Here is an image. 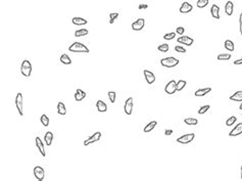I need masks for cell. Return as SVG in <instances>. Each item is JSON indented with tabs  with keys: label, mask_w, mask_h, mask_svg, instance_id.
<instances>
[{
	"label": "cell",
	"mask_w": 242,
	"mask_h": 181,
	"mask_svg": "<svg viewBox=\"0 0 242 181\" xmlns=\"http://www.w3.org/2000/svg\"><path fill=\"white\" fill-rule=\"evenodd\" d=\"M69 50L72 51V52H85V53L89 52L88 47L85 46L84 44H82V43H80V42L73 43V44L69 47Z\"/></svg>",
	"instance_id": "1"
},
{
	"label": "cell",
	"mask_w": 242,
	"mask_h": 181,
	"mask_svg": "<svg viewBox=\"0 0 242 181\" xmlns=\"http://www.w3.org/2000/svg\"><path fill=\"white\" fill-rule=\"evenodd\" d=\"M160 64L165 68H174L177 64H179V59L176 57H165V59H160Z\"/></svg>",
	"instance_id": "2"
},
{
	"label": "cell",
	"mask_w": 242,
	"mask_h": 181,
	"mask_svg": "<svg viewBox=\"0 0 242 181\" xmlns=\"http://www.w3.org/2000/svg\"><path fill=\"white\" fill-rule=\"evenodd\" d=\"M20 72L25 77H30L32 73V64L28 59H25L20 66Z\"/></svg>",
	"instance_id": "3"
},
{
	"label": "cell",
	"mask_w": 242,
	"mask_h": 181,
	"mask_svg": "<svg viewBox=\"0 0 242 181\" xmlns=\"http://www.w3.org/2000/svg\"><path fill=\"white\" fill-rule=\"evenodd\" d=\"M195 137V134L194 133H189V134H185L183 136L179 137L177 139V142L181 143V144H187V143H190Z\"/></svg>",
	"instance_id": "4"
},
{
	"label": "cell",
	"mask_w": 242,
	"mask_h": 181,
	"mask_svg": "<svg viewBox=\"0 0 242 181\" xmlns=\"http://www.w3.org/2000/svg\"><path fill=\"white\" fill-rule=\"evenodd\" d=\"M165 91L167 94H174L177 91V82L175 80H171L165 86Z\"/></svg>",
	"instance_id": "5"
},
{
	"label": "cell",
	"mask_w": 242,
	"mask_h": 181,
	"mask_svg": "<svg viewBox=\"0 0 242 181\" xmlns=\"http://www.w3.org/2000/svg\"><path fill=\"white\" fill-rule=\"evenodd\" d=\"M15 105L20 115L24 116V112H23V94L20 92H18L15 96Z\"/></svg>",
	"instance_id": "6"
},
{
	"label": "cell",
	"mask_w": 242,
	"mask_h": 181,
	"mask_svg": "<svg viewBox=\"0 0 242 181\" xmlns=\"http://www.w3.org/2000/svg\"><path fill=\"white\" fill-rule=\"evenodd\" d=\"M34 175L36 177V179H38L39 181H42L45 177V172L44 169L40 166H36L34 168Z\"/></svg>",
	"instance_id": "7"
},
{
	"label": "cell",
	"mask_w": 242,
	"mask_h": 181,
	"mask_svg": "<svg viewBox=\"0 0 242 181\" xmlns=\"http://www.w3.org/2000/svg\"><path fill=\"white\" fill-rule=\"evenodd\" d=\"M144 26H145V21H144V18H140L132 24V29L134 31H141L144 28Z\"/></svg>",
	"instance_id": "8"
},
{
	"label": "cell",
	"mask_w": 242,
	"mask_h": 181,
	"mask_svg": "<svg viewBox=\"0 0 242 181\" xmlns=\"http://www.w3.org/2000/svg\"><path fill=\"white\" fill-rule=\"evenodd\" d=\"M100 137H101V133L100 132H95L94 134L92 135V136H90L88 139H87V140L84 141V145H85V146H87V145L92 144V143L98 141L99 139H100Z\"/></svg>",
	"instance_id": "9"
},
{
	"label": "cell",
	"mask_w": 242,
	"mask_h": 181,
	"mask_svg": "<svg viewBox=\"0 0 242 181\" xmlns=\"http://www.w3.org/2000/svg\"><path fill=\"white\" fill-rule=\"evenodd\" d=\"M124 109H125V113L127 114L128 116L131 115L132 111H133V97H129V98L126 100Z\"/></svg>",
	"instance_id": "10"
},
{
	"label": "cell",
	"mask_w": 242,
	"mask_h": 181,
	"mask_svg": "<svg viewBox=\"0 0 242 181\" xmlns=\"http://www.w3.org/2000/svg\"><path fill=\"white\" fill-rule=\"evenodd\" d=\"M177 41L179 43H181V44L186 45V46H191L194 42V40L192 38H190V37H188V36H183V35H182L181 37H179V38L177 39Z\"/></svg>",
	"instance_id": "11"
},
{
	"label": "cell",
	"mask_w": 242,
	"mask_h": 181,
	"mask_svg": "<svg viewBox=\"0 0 242 181\" xmlns=\"http://www.w3.org/2000/svg\"><path fill=\"white\" fill-rule=\"evenodd\" d=\"M143 74H144V78H145L146 82H147L148 84L154 83V81H155V76H154L153 73L150 72V71H148V70H144Z\"/></svg>",
	"instance_id": "12"
},
{
	"label": "cell",
	"mask_w": 242,
	"mask_h": 181,
	"mask_svg": "<svg viewBox=\"0 0 242 181\" xmlns=\"http://www.w3.org/2000/svg\"><path fill=\"white\" fill-rule=\"evenodd\" d=\"M192 9H193V6H192L189 2L185 1V2L182 3V5H181V7H180L179 10H180L181 13H188V12H190Z\"/></svg>",
	"instance_id": "13"
},
{
	"label": "cell",
	"mask_w": 242,
	"mask_h": 181,
	"mask_svg": "<svg viewBox=\"0 0 242 181\" xmlns=\"http://www.w3.org/2000/svg\"><path fill=\"white\" fill-rule=\"evenodd\" d=\"M242 134V123H239V124H237L236 126L234 127V128L231 130V132L229 133V135H230L231 137L233 136H238V135Z\"/></svg>",
	"instance_id": "14"
},
{
	"label": "cell",
	"mask_w": 242,
	"mask_h": 181,
	"mask_svg": "<svg viewBox=\"0 0 242 181\" xmlns=\"http://www.w3.org/2000/svg\"><path fill=\"white\" fill-rule=\"evenodd\" d=\"M210 91H212V88H210V87L200 88V89H198V90H196L194 94H195V96H197V97H202V96H204V95L208 94V93H210Z\"/></svg>",
	"instance_id": "15"
},
{
	"label": "cell",
	"mask_w": 242,
	"mask_h": 181,
	"mask_svg": "<svg viewBox=\"0 0 242 181\" xmlns=\"http://www.w3.org/2000/svg\"><path fill=\"white\" fill-rule=\"evenodd\" d=\"M210 13H212V18L219 20L220 18V7L217 4H212V8H210Z\"/></svg>",
	"instance_id": "16"
},
{
	"label": "cell",
	"mask_w": 242,
	"mask_h": 181,
	"mask_svg": "<svg viewBox=\"0 0 242 181\" xmlns=\"http://www.w3.org/2000/svg\"><path fill=\"white\" fill-rule=\"evenodd\" d=\"M36 145H37V147H38V149H39V151H40V153L41 155L44 157L45 155H46V153H45V148H44V144H43V142H42V140L40 139V137H36Z\"/></svg>",
	"instance_id": "17"
},
{
	"label": "cell",
	"mask_w": 242,
	"mask_h": 181,
	"mask_svg": "<svg viewBox=\"0 0 242 181\" xmlns=\"http://www.w3.org/2000/svg\"><path fill=\"white\" fill-rule=\"evenodd\" d=\"M233 10H234V4H233L232 1H228L225 5V12L228 16H232Z\"/></svg>",
	"instance_id": "18"
},
{
	"label": "cell",
	"mask_w": 242,
	"mask_h": 181,
	"mask_svg": "<svg viewBox=\"0 0 242 181\" xmlns=\"http://www.w3.org/2000/svg\"><path fill=\"white\" fill-rule=\"evenodd\" d=\"M96 107L98 110V112L100 113H104V112L107 111V105L105 103H103L102 100H97L96 103Z\"/></svg>",
	"instance_id": "19"
},
{
	"label": "cell",
	"mask_w": 242,
	"mask_h": 181,
	"mask_svg": "<svg viewBox=\"0 0 242 181\" xmlns=\"http://www.w3.org/2000/svg\"><path fill=\"white\" fill-rule=\"evenodd\" d=\"M72 23H73L74 25H77V26H84V25L87 24V20H85V18H78V16H76V18H72Z\"/></svg>",
	"instance_id": "20"
},
{
	"label": "cell",
	"mask_w": 242,
	"mask_h": 181,
	"mask_svg": "<svg viewBox=\"0 0 242 181\" xmlns=\"http://www.w3.org/2000/svg\"><path fill=\"white\" fill-rule=\"evenodd\" d=\"M86 97V93L82 89H77V92L75 93V99L77 101H81Z\"/></svg>",
	"instance_id": "21"
},
{
	"label": "cell",
	"mask_w": 242,
	"mask_h": 181,
	"mask_svg": "<svg viewBox=\"0 0 242 181\" xmlns=\"http://www.w3.org/2000/svg\"><path fill=\"white\" fill-rule=\"evenodd\" d=\"M57 113H58L59 115H61V116H65V114H67L65 105V103H61V101H59V103H57Z\"/></svg>",
	"instance_id": "22"
},
{
	"label": "cell",
	"mask_w": 242,
	"mask_h": 181,
	"mask_svg": "<svg viewBox=\"0 0 242 181\" xmlns=\"http://www.w3.org/2000/svg\"><path fill=\"white\" fill-rule=\"evenodd\" d=\"M156 124H158V122L156 121H151L150 123H148L147 125H146L145 127H144V132L145 133H148V132H151L152 130L154 129V127L156 126Z\"/></svg>",
	"instance_id": "23"
},
{
	"label": "cell",
	"mask_w": 242,
	"mask_h": 181,
	"mask_svg": "<svg viewBox=\"0 0 242 181\" xmlns=\"http://www.w3.org/2000/svg\"><path fill=\"white\" fill-rule=\"evenodd\" d=\"M230 100H232V101H242V91H236L234 94L231 95Z\"/></svg>",
	"instance_id": "24"
},
{
	"label": "cell",
	"mask_w": 242,
	"mask_h": 181,
	"mask_svg": "<svg viewBox=\"0 0 242 181\" xmlns=\"http://www.w3.org/2000/svg\"><path fill=\"white\" fill-rule=\"evenodd\" d=\"M44 140H45V143H46V145H51V143H52V140H53V134L52 132H47L46 134H45L44 136Z\"/></svg>",
	"instance_id": "25"
},
{
	"label": "cell",
	"mask_w": 242,
	"mask_h": 181,
	"mask_svg": "<svg viewBox=\"0 0 242 181\" xmlns=\"http://www.w3.org/2000/svg\"><path fill=\"white\" fill-rule=\"evenodd\" d=\"M224 46H225V48H226L227 50H229V51H234V49H235L234 42H233V41H231V40H229V39H228V40L225 41Z\"/></svg>",
	"instance_id": "26"
},
{
	"label": "cell",
	"mask_w": 242,
	"mask_h": 181,
	"mask_svg": "<svg viewBox=\"0 0 242 181\" xmlns=\"http://www.w3.org/2000/svg\"><path fill=\"white\" fill-rule=\"evenodd\" d=\"M61 62H63V64H72V59H70V57L68 54H63L61 57Z\"/></svg>",
	"instance_id": "27"
},
{
	"label": "cell",
	"mask_w": 242,
	"mask_h": 181,
	"mask_svg": "<svg viewBox=\"0 0 242 181\" xmlns=\"http://www.w3.org/2000/svg\"><path fill=\"white\" fill-rule=\"evenodd\" d=\"M88 30L87 29H80V30H77L75 32V36L76 37H82V36H86L88 34Z\"/></svg>",
	"instance_id": "28"
},
{
	"label": "cell",
	"mask_w": 242,
	"mask_h": 181,
	"mask_svg": "<svg viewBox=\"0 0 242 181\" xmlns=\"http://www.w3.org/2000/svg\"><path fill=\"white\" fill-rule=\"evenodd\" d=\"M184 123L187 125H197L198 124V120L197 119H194V118H186L185 120H184Z\"/></svg>",
	"instance_id": "29"
},
{
	"label": "cell",
	"mask_w": 242,
	"mask_h": 181,
	"mask_svg": "<svg viewBox=\"0 0 242 181\" xmlns=\"http://www.w3.org/2000/svg\"><path fill=\"white\" fill-rule=\"evenodd\" d=\"M186 84H187V82L184 80H179L177 82V91H181L183 88H185Z\"/></svg>",
	"instance_id": "30"
},
{
	"label": "cell",
	"mask_w": 242,
	"mask_h": 181,
	"mask_svg": "<svg viewBox=\"0 0 242 181\" xmlns=\"http://www.w3.org/2000/svg\"><path fill=\"white\" fill-rule=\"evenodd\" d=\"M40 121H41V123L43 124V126L47 127V126L49 125V118L47 117L46 115H42V116H41Z\"/></svg>",
	"instance_id": "31"
},
{
	"label": "cell",
	"mask_w": 242,
	"mask_h": 181,
	"mask_svg": "<svg viewBox=\"0 0 242 181\" xmlns=\"http://www.w3.org/2000/svg\"><path fill=\"white\" fill-rule=\"evenodd\" d=\"M230 59H231V54H229V53H223V54L218 55L219 60H228Z\"/></svg>",
	"instance_id": "32"
},
{
	"label": "cell",
	"mask_w": 242,
	"mask_h": 181,
	"mask_svg": "<svg viewBox=\"0 0 242 181\" xmlns=\"http://www.w3.org/2000/svg\"><path fill=\"white\" fill-rule=\"evenodd\" d=\"M176 34H177L176 32L167 33V34H165V36H163V39H165V40H172V39H174L176 37Z\"/></svg>",
	"instance_id": "33"
},
{
	"label": "cell",
	"mask_w": 242,
	"mask_h": 181,
	"mask_svg": "<svg viewBox=\"0 0 242 181\" xmlns=\"http://www.w3.org/2000/svg\"><path fill=\"white\" fill-rule=\"evenodd\" d=\"M208 4V0H198L197 1V7L203 8Z\"/></svg>",
	"instance_id": "34"
},
{
	"label": "cell",
	"mask_w": 242,
	"mask_h": 181,
	"mask_svg": "<svg viewBox=\"0 0 242 181\" xmlns=\"http://www.w3.org/2000/svg\"><path fill=\"white\" fill-rule=\"evenodd\" d=\"M158 49L160 51H161V52H167V51H169V49H170V46L167 44H160V46L158 47Z\"/></svg>",
	"instance_id": "35"
},
{
	"label": "cell",
	"mask_w": 242,
	"mask_h": 181,
	"mask_svg": "<svg viewBox=\"0 0 242 181\" xmlns=\"http://www.w3.org/2000/svg\"><path fill=\"white\" fill-rule=\"evenodd\" d=\"M210 107L208 105H203V107H201L199 110H198V114H199V115H203V114H205L206 112H208V110H210Z\"/></svg>",
	"instance_id": "36"
},
{
	"label": "cell",
	"mask_w": 242,
	"mask_h": 181,
	"mask_svg": "<svg viewBox=\"0 0 242 181\" xmlns=\"http://www.w3.org/2000/svg\"><path fill=\"white\" fill-rule=\"evenodd\" d=\"M115 96H117V93L115 91H108V98L110 100V103H115Z\"/></svg>",
	"instance_id": "37"
},
{
	"label": "cell",
	"mask_w": 242,
	"mask_h": 181,
	"mask_svg": "<svg viewBox=\"0 0 242 181\" xmlns=\"http://www.w3.org/2000/svg\"><path fill=\"white\" fill-rule=\"evenodd\" d=\"M236 120H237V118L235 117V116H232V117H230L228 120H227V122H226L227 126H232V125L234 124L235 122H236Z\"/></svg>",
	"instance_id": "38"
},
{
	"label": "cell",
	"mask_w": 242,
	"mask_h": 181,
	"mask_svg": "<svg viewBox=\"0 0 242 181\" xmlns=\"http://www.w3.org/2000/svg\"><path fill=\"white\" fill-rule=\"evenodd\" d=\"M109 18H110V20H109V24H113V23L115 22V18H119V13H117V12H115V13H110L109 14Z\"/></svg>",
	"instance_id": "39"
},
{
	"label": "cell",
	"mask_w": 242,
	"mask_h": 181,
	"mask_svg": "<svg viewBox=\"0 0 242 181\" xmlns=\"http://www.w3.org/2000/svg\"><path fill=\"white\" fill-rule=\"evenodd\" d=\"M175 50L177 51V52H180V53H186V49L184 48V47H182V46H179V45L175 46Z\"/></svg>",
	"instance_id": "40"
},
{
	"label": "cell",
	"mask_w": 242,
	"mask_h": 181,
	"mask_svg": "<svg viewBox=\"0 0 242 181\" xmlns=\"http://www.w3.org/2000/svg\"><path fill=\"white\" fill-rule=\"evenodd\" d=\"M176 33H177V34H179V35H183L184 33H185V29L183 28V27H178L177 29H176Z\"/></svg>",
	"instance_id": "41"
},
{
	"label": "cell",
	"mask_w": 242,
	"mask_h": 181,
	"mask_svg": "<svg viewBox=\"0 0 242 181\" xmlns=\"http://www.w3.org/2000/svg\"><path fill=\"white\" fill-rule=\"evenodd\" d=\"M239 26H240V34L242 36V12L240 13V18H239Z\"/></svg>",
	"instance_id": "42"
},
{
	"label": "cell",
	"mask_w": 242,
	"mask_h": 181,
	"mask_svg": "<svg viewBox=\"0 0 242 181\" xmlns=\"http://www.w3.org/2000/svg\"><path fill=\"white\" fill-rule=\"evenodd\" d=\"M147 7H148L147 4H140L138 8H139V9H145V8H147Z\"/></svg>",
	"instance_id": "43"
},
{
	"label": "cell",
	"mask_w": 242,
	"mask_h": 181,
	"mask_svg": "<svg viewBox=\"0 0 242 181\" xmlns=\"http://www.w3.org/2000/svg\"><path fill=\"white\" fill-rule=\"evenodd\" d=\"M234 64H236V66H238V64H242V57L237 60H235L234 62Z\"/></svg>",
	"instance_id": "44"
},
{
	"label": "cell",
	"mask_w": 242,
	"mask_h": 181,
	"mask_svg": "<svg viewBox=\"0 0 242 181\" xmlns=\"http://www.w3.org/2000/svg\"><path fill=\"white\" fill-rule=\"evenodd\" d=\"M172 133H173V130H171V129H170V130H169V129H167V130L165 131V134L167 135H167H171Z\"/></svg>",
	"instance_id": "45"
},
{
	"label": "cell",
	"mask_w": 242,
	"mask_h": 181,
	"mask_svg": "<svg viewBox=\"0 0 242 181\" xmlns=\"http://www.w3.org/2000/svg\"><path fill=\"white\" fill-rule=\"evenodd\" d=\"M239 109H240V110H241V111H242V103H241V105H240V107H239Z\"/></svg>",
	"instance_id": "46"
},
{
	"label": "cell",
	"mask_w": 242,
	"mask_h": 181,
	"mask_svg": "<svg viewBox=\"0 0 242 181\" xmlns=\"http://www.w3.org/2000/svg\"><path fill=\"white\" fill-rule=\"evenodd\" d=\"M240 176H241V179H242V165H241V175Z\"/></svg>",
	"instance_id": "47"
}]
</instances>
